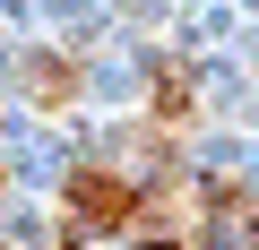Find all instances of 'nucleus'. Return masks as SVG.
<instances>
[{"label":"nucleus","instance_id":"obj_1","mask_svg":"<svg viewBox=\"0 0 259 250\" xmlns=\"http://www.w3.org/2000/svg\"><path fill=\"white\" fill-rule=\"evenodd\" d=\"M61 216H69V233H139L147 224V190L121 181L104 156H78L61 173Z\"/></svg>","mask_w":259,"mask_h":250},{"label":"nucleus","instance_id":"obj_2","mask_svg":"<svg viewBox=\"0 0 259 250\" xmlns=\"http://www.w3.org/2000/svg\"><path fill=\"white\" fill-rule=\"evenodd\" d=\"M18 86H26V104L61 112V104L78 95V61H61V52H26V61H18Z\"/></svg>","mask_w":259,"mask_h":250},{"label":"nucleus","instance_id":"obj_3","mask_svg":"<svg viewBox=\"0 0 259 250\" xmlns=\"http://www.w3.org/2000/svg\"><path fill=\"white\" fill-rule=\"evenodd\" d=\"M233 233H242V250H259V198H250V207L233 216Z\"/></svg>","mask_w":259,"mask_h":250},{"label":"nucleus","instance_id":"obj_4","mask_svg":"<svg viewBox=\"0 0 259 250\" xmlns=\"http://www.w3.org/2000/svg\"><path fill=\"white\" fill-rule=\"evenodd\" d=\"M139 250H190V241H173V233H147V241H139Z\"/></svg>","mask_w":259,"mask_h":250},{"label":"nucleus","instance_id":"obj_5","mask_svg":"<svg viewBox=\"0 0 259 250\" xmlns=\"http://www.w3.org/2000/svg\"><path fill=\"white\" fill-rule=\"evenodd\" d=\"M0 190H9V156H0Z\"/></svg>","mask_w":259,"mask_h":250}]
</instances>
